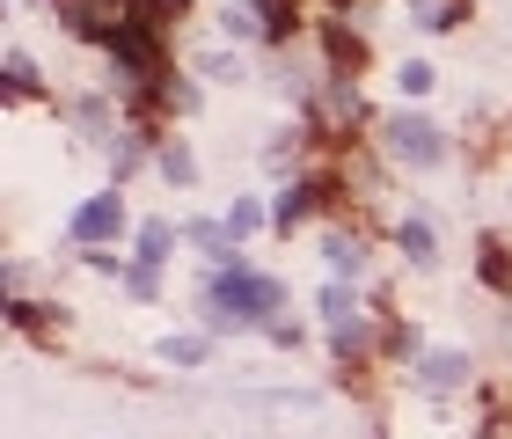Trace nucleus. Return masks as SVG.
I'll return each instance as SVG.
<instances>
[{
  "instance_id": "obj_7",
  "label": "nucleus",
  "mask_w": 512,
  "mask_h": 439,
  "mask_svg": "<svg viewBox=\"0 0 512 439\" xmlns=\"http://www.w3.org/2000/svg\"><path fill=\"white\" fill-rule=\"evenodd\" d=\"M410 22L417 30H461V22H469V0H410Z\"/></svg>"
},
{
  "instance_id": "obj_17",
  "label": "nucleus",
  "mask_w": 512,
  "mask_h": 439,
  "mask_svg": "<svg viewBox=\"0 0 512 439\" xmlns=\"http://www.w3.org/2000/svg\"><path fill=\"white\" fill-rule=\"evenodd\" d=\"M183 242H191V249H213V257H220V249L235 242V235H227L220 220H191V227H183Z\"/></svg>"
},
{
  "instance_id": "obj_20",
  "label": "nucleus",
  "mask_w": 512,
  "mask_h": 439,
  "mask_svg": "<svg viewBox=\"0 0 512 439\" xmlns=\"http://www.w3.org/2000/svg\"><path fill=\"white\" fill-rule=\"evenodd\" d=\"M256 227H264V205H249V198H242L235 213H227V235L242 242V235H256Z\"/></svg>"
},
{
  "instance_id": "obj_1",
  "label": "nucleus",
  "mask_w": 512,
  "mask_h": 439,
  "mask_svg": "<svg viewBox=\"0 0 512 439\" xmlns=\"http://www.w3.org/2000/svg\"><path fill=\"white\" fill-rule=\"evenodd\" d=\"M286 308V279H271V271H249L242 257H227L213 279H205V315L227 322V330H242V322H264Z\"/></svg>"
},
{
  "instance_id": "obj_13",
  "label": "nucleus",
  "mask_w": 512,
  "mask_h": 439,
  "mask_svg": "<svg viewBox=\"0 0 512 439\" xmlns=\"http://www.w3.org/2000/svg\"><path fill=\"white\" fill-rule=\"evenodd\" d=\"M476 271H483V286H491V293H512V257H505L498 235L483 242V264H476Z\"/></svg>"
},
{
  "instance_id": "obj_8",
  "label": "nucleus",
  "mask_w": 512,
  "mask_h": 439,
  "mask_svg": "<svg viewBox=\"0 0 512 439\" xmlns=\"http://www.w3.org/2000/svg\"><path fill=\"white\" fill-rule=\"evenodd\" d=\"M395 249H403L410 264H432V249H439V235H432V220H395Z\"/></svg>"
},
{
  "instance_id": "obj_10",
  "label": "nucleus",
  "mask_w": 512,
  "mask_h": 439,
  "mask_svg": "<svg viewBox=\"0 0 512 439\" xmlns=\"http://www.w3.org/2000/svg\"><path fill=\"white\" fill-rule=\"evenodd\" d=\"M183 242V227H169V220H147L139 227V264H169V249Z\"/></svg>"
},
{
  "instance_id": "obj_3",
  "label": "nucleus",
  "mask_w": 512,
  "mask_h": 439,
  "mask_svg": "<svg viewBox=\"0 0 512 439\" xmlns=\"http://www.w3.org/2000/svg\"><path fill=\"white\" fill-rule=\"evenodd\" d=\"M52 15L66 22L74 37H96V44H110L132 22V0H52Z\"/></svg>"
},
{
  "instance_id": "obj_4",
  "label": "nucleus",
  "mask_w": 512,
  "mask_h": 439,
  "mask_svg": "<svg viewBox=\"0 0 512 439\" xmlns=\"http://www.w3.org/2000/svg\"><path fill=\"white\" fill-rule=\"evenodd\" d=\"M66 235H74L81 249H103V242H118V235H125V198H118V191H96V198H88L74 220H66Z\"/></svg>"
},
{
  "instance_id": "obj_12",
  "label": "nucleus",
  "mask_w": 512,
  "mask_h": 439,
  "mask_svg": "<svg viewBox=\"0 0 512 439\" xmlns=\"http://www.w3.org/2000/svg\"><path fill=\"white\" fill-rule=\"evenodd\" d=\"M154 169H161V176H169V183H198V154H191V147H183V140H169V147H161V154H154Z\"/></svg>"
},
{
  "instance_id": "obj_2",
  "label": "nucleus",
  "mask_w": 512,
  "mask_h": 439,
  "mask_svg": "<svg viewBox=\"0 0 512 439\" xmlns=\"http://www.w3.org/2000/svg\"><path fill=\"white\" fill-rule=\"evenodd\" d=\"M381 147H388V161H403V169H439V161H447L439 125L417 118V110H395V118L381 125Z\"/></svg>"
},
{
  "instance_id": "obj_16",
  "label": "nucleus",
  "mask_w": 512,
  "mask_h": 439,
  "mask_svg": "<svg viewBox=\"0 0 512 439\" xmlns=\"http://www.w3.org/2000/svg\"><path fill=\"white\" fill-rule=\"evenodd\" d=\"M125 293H132V300H154V293H161V264H139V257H132V264H125Z\"/></svg>"
},
{
  "instance_id": "obj_19",
  "label": "nucleus",
  "mask_w": 512,
  "mask_h": 439,
  "mask_svg": "<svg viewBox=\"0 0 512 439\" xmlns=\"http://www.w3.org/2000/svg\"><path fill=\"white\" fill-rule=\"evenodd\" d=\"M432 81H439V74H432L425 59H403V66H395V88H403V96H425Z\"/></svg>"
},
{
  "instance_id": "obj_14",
  "label": "nucleus",
  "mask_w": 512,
  "mask_h": 439,
  "mask_svg": "<svg viewBox=\"0 0 512 439\" xmlns=\"http://www.w3.org/2000/svg\"><path fill=\"white\" fill-rule=\"evenodd\" d=\"M191 66H198V81H242V59L220 52V44H213V52H198Z\"/></svg>"
},
{
  "instance_id": "obj_11",
  "label": "nucleus",
  "mask_w": 512,
  "mask_h": 439,
  "mask_svg": "<svg viewBox=\"0 0 512 439\" xmlns=\"http://www.w3.org/2000/svg\"><path fill=\"white\" fill-rule=\"evenodd\" d=\"M315 308H322V322H330V330H344V322H359V293H352V286H322Z\"/></svg>"
},
{
  "instance_id": "obj_9",
  "label": "nucleus",
  "mask_w": 512,
  "mask_h": 439,
  "mask_svg": "<svg viewBox=\"0 0 512 439\" xmlns=\"http://www.w3.org/2000/svg\"><path fill=\"white\" fill-rule=\"evenodd\" d=\"M256 15H264V37L271 44H286L293 30H300V0H249Z\"/></svg>"
},
{
  "instance_id": "obj_6",
  "label": "nucleus",
  "mask_w": 512,
  "mask_h": 439,
  "mask_svg": "<svg viewBox=\"0 0 512 439\" xmlns=\"http://www.w3.org/2000/svg\"><path fill=\"white\" fill-rule=\"evenodd\" d=\"M322 257H330V271H337V286H352V279H366V235H344V227H330V235H322Z\"/></svg>"
},
{
  "instance_id": "obj_5",
  "label": "nucleus",
  "mask_w": 512,
  "mask_h": 439,
  "mask_svg": "<svg viewBox=\"0 0 512 439\" xmlns=\"http://www.w3.org/2000/svg\"><path fill=\"white\" fill-rule=\"evenodd\" d=\"M417 388H425V396L469 388V359H461V352H425V359H417Z\"/></svg>"
},
{
  "instance_id": "obj_15",
  "label": "nucleus",
  "mask_w": 512,
  "mask_h": 439,
  "mask_svg": "<svg viewBox=\"0 0 512 439\" xmlns=\"http://www.w3.org/2000/svg\"><path fill=\"white\" fill-rule=\"evenodd\" d=\"M8 96H15V103L37 96V59H30V52H8Z\"/></svg>"
},
{
  "instance_id": "obj_18",
  "label": "nucleus",
  "mask_w": 512,
  "mask_h": 439,
  "mask_svg": "<svg viewBox=\"0 0 512 439\" xmlns=\"http://www.w3.org/2000/svg\"><path fill=\"white\" fill-rule=\"evenodd\" d=\"M161 359L169 366H205V337H161Z\"/></svg>"
}]
</instances>
